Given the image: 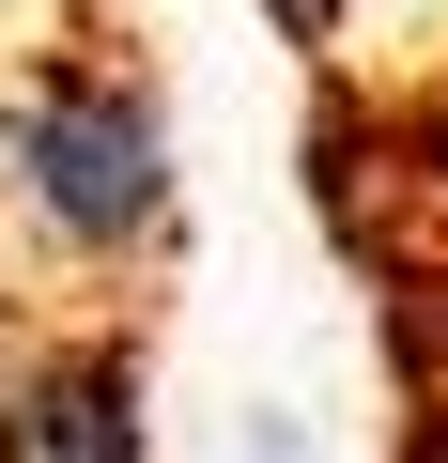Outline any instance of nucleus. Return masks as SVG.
<instances>
[{"label":"nucleus","instance_id":"f257e3e1","mask_svg":"<svg viewBox=\"0 0 448 463\" xmlns=\"http://www.w3.org/2000/svg\"><path fill=\"white\" fill-rule=\"evenodd\" d=\"M0 232L62 279V294H124L170 263L186 232V124L155 93V62L124 32H47L0 78Z\"/></svg>","mask_w":448,"mask_h":463},{"label":"nucleus","instance_id":"f03ea898","mask_svg":"<svg viewBox=\"0 0 448 463\" xmlns=\"http://www.w3.org/2000/svg\"><path fill=\"white\" fill-rule=\"evenodd\" d=\"M0 463H155V355L109 309L0 340Z\"/></svg>","mask_w":448,"mask_h":463},{"label":"nucleus","instance_id":"7ed1b4c3","mask_svg":"<svg viewBox=\"0 0 448 463\" xmlns=\"http://www.w3.org/2000/svg\"><path fill=\"white\" fill-rule=\"evenodd\" d=\"M417 463H448V386H433V402H417Z\"/></svg>","mask_w":448,"mask_h":463},{"label":"nucleus","instance_id":"20e7f679","mask_svg":"<svg viewBox=\"0 0 448 463\" xmlns=\"http://www.w3.org/2000/svg\"><path fill=\"white\" fill-rule=\"evenodd\" d=\"M47 16H78V0H47Z\"/></svg>","mask_w":448,"mask_h":463}]
</instances>
